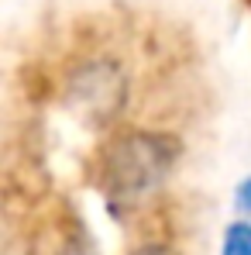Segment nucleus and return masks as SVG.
<instances>
[{"instance_id":"1","label":"nucleus","mask_w":251,"mask_h":255,"mask_svg":"<svg viewBox=\"0 0 251 255\" xmlns=\"http://www.w3.org/2000/svg\"><path fill=\"white\" fill-rule=\"evenodd\" d=\"M179 155V138L166 131H121L110 141H103L96 155V183L110 200L138 204L141 197H152L155 190L166 186Z\"/></svg>"},{"instance_id":"2","label":"nucleus","mask_w":251,"mask_h":255,"mask_svg":"<svg viewBox=\"0 0 251 255\" xmlns=\"http://www.w3.org/2000/svg\"><path fill=\"white\" fill-rule=\"evenodd\" d=\"M131 100V76L114 55H86L62 80V104L86 128H110Z\"/></svg>"},{"instance_id":"3","label":"nucleus","mask_w":251,"mask_h":255,"mask_svg":"<svg viewBox=\"0 0 251 255\" xmlns=\"http://www.w3.org/2000/svg\"><path fill=\"white\" fill-rule=\"evenodd\" d=\"M220 255H251V221H234V224H227Z\"/></svg>"},{"instance_id":"4","label":"nucleus","mask_w":251,"mask_h":255,"mask_svg":"<svg viewBox=\"0 0 251 255\" xmlns=\"http://www.w3.org/2000/svg\"><path fill=\"white\" fill-rule=\"evenodd\" d=\"M55 255H96V249L86 242L83 235H73V238H66L62 245H59V252Z\"/></svg>"},{"instance_id":"5","label":"nucleus","mask_w":251,"mask_h":255,"mask_svg":"<svg viewBox=\"0 0 251 255\" xmlns=\"http://www.w3.org/2000/svg\"><path fill=\"white\" fill-rule=\"evenodd\" d=\"M234 207L245 214V217H251V176L241 179V186H238V193H234Z\"/></svg>"},{"instance_id":"6","label":"nucleus","mask_w":251,"mask_h":255,"mask_svg":"<svg viewBox=\"0 0 251 255\" xmlns=\"http://www.w3.org/2000/svg\"><path fill=\"white\" fill-rule=\"evenodd\" d=\"M127 255H172V249H168V245H162V242H145V245L131 249Z\"/></svg>"}]
</instances>
